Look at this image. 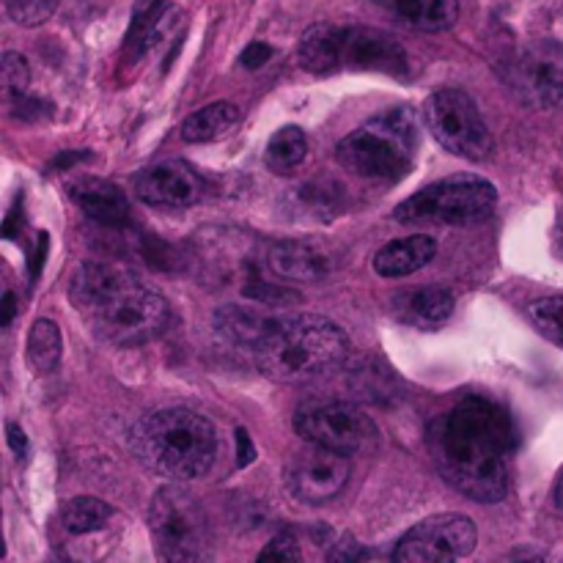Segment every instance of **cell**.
Returning a JSON list of instances; mask_svg holds the SVG:
<instances>
[{"mask_svg":"<svg viewBox=\"0 0 563 563\" xmlns=\"http://www.w3.org/2000/svg\"><path fill=\"white\" fill-rule=\"evenodd\" d=\"M245 295L251 297V300H262V302H273V306H286V302H297L300 300V295L297 291H289V289H275V286H267V284H253L247 286Z\"/></svg>","mask_w":563,"mask_h":563,"instance_id":"29","label":"cell"},{"mask_svg":"<svg viewBox=\"0 0 563 563\" xmlns=\"http://www.w3.org/2000/svg\"><path fill=\"white\" fill-rule=\"evenodd\" d=\"M135 196L148 207L185 209L203 198V179L181 159H165L135 176Z\"/></svg>","mask_w":563,"mask_h":563,"instance_id":"14","label":"cell"},{"mask_svg":"<svg viewBox=\"0 0 563 563\" xmlns=\"http://www.w3.org/2000/svg\"><path fill=\"white\" fill-rule=\"evenodd\" d=\"M553 498H555V506L563 511V471L559 473V478H555V487H553Z\"/></svg>","mask_w":563,"mask_h":563,"instance_id":"34","label":"cell"},{"mask_svg":"<svg viewBox=\"0 0 563 563\" xmlns=\"http://www.w3.org/2000/svg\"><path fill=\"white\" fill-rule=\"evenodd\" d=\"M498 203L493 181L473 174H456L427 185L394 209L399 223L473 225L487 220Z\"/></svg>","mask_w":563,"mask_h":563,"instance_id":"7","label":"cell"},{"mask_svg":"<svg viewBox=\"0 0 563 563\" xmlns=\"http://www.w3.org/2000/svg\"><path fill=\"white\" fill-rule=\"evenodd\" d=\"M267 269L280 280L291 284H317L330 273V256L313 242L280 240L267 247Z\"/></svg>","mask_w":563,"mask_h":563,"instance_id":"15","label":"cell"},{"mask_svg":"<svg viewBox=\"0 0 563 563\" xmlns=\"http://www.w3.org/2000/svg\"><path fill=\"white\" fill-rule=\"evenodd\" d=\"M253 460H256V449L251 443V434L245 429H236V462L240 467H247Z\"/></svg>","mask_w":563,"mask_h":563,"instance_id":"31","label":"cell"},{"mask_svg":"<svg viewBox=\"0 0 563 563\" xmlns=\"http://www.w3.org/2000/svg\"><path fill=\"white\" fill-rule=\"evenodd\" d=\"M511 82L522 102L539 110H553L563 104V44L533 42L520 49L511 66Z\"/></svg>","mask_w":563,"mask_h":563,"instance_id":"13","label":"cell"},{"mask_svg":"<svg viewBox=\"0 0 563 563\" xmlns=\"http://www.w3.org/2000/svg\"><path fill=\"white\" fill-rule=\"evenodd\" d=\"M350 476V456L322 449V445H311V449L302 451V454H297L289 462V467H286V487H289V493L300 504L322 506L344 493Z\"/></svg>","mask_w":563,"mask_h":563,"instance_id":"12","label":"cell"},{"mask_svg":"<svg viewBox=\"0 0 563 563\" xmlns=\"http://www.w3.org/2000/svg\"><path fill=\"white\" fill-rule=\"evenodd\" d=\"M240 119V110L234 108L231 102H212L207 108L196 110L185 119L181 124V137L187 143H209V141H218L220 135L231 130Z\"/></svg>","mask_w":563,"mask_h":563,"instance_id":"22","label":"cell"},{"mask_svg":"<svg viewBox=\"0 0 563 563\" xmlns=\"http://www.w3.org/2000/svg\"><path fill=\"white\" fill-rule=\"evenodd\" d=\"M297 64L311 75L335 71H383L405 77L407 49L390 33L366 25H313L297 44Z\"/></svg>","mask_w":563,"mask_h":563,"instance_id":"5","label":"cell"},{"mask_svg":"<svg viewBox=\"0 0 563 563\" xmlns=\"http://www.w3.org/2000/svg\"><path fill=\"white\" fill-rule=\"evenodd\" d=\"M5 440H9V445H11V451L16 454V460H22V456L27 454V438H25V432L16 427V423H5Z\"/></svg>","mask_w":563,"mask_h":563,"instance_id":"32","label":"cell"},{"mask_svg":"<svg viewBox=\"0 0 563 563\" xmlns=\"http://www.w3.org/2000/svg\"><path fill=\"white\" fill-rule=\"evenodd\" d=\"M58 3L60 0H5V11L16 25L36 27L55 14Z\"/></svg>","mask_w":563,"mask_h":563,"instance_id":"26","label":"cell"},{"mask_svg":"<svg viewBox=\"0 0 563 563\" xmlns=\"http://www.w3.org/2000/svg\"><path fill=\"white\" fill-rule=\"evenodd\" d=\"M478 533L471 517L434 515L412 526L396 544L394 561L401 563H449L467 559L476 550Z\"/></svg>","mask_w":563,"mask_h":563,"instance_id":"11","label":"cell"},{"mask_svg":"<svg viewBox=\"0 0 563 563\" xmlns=\"http://www.w3.org/2000/svg\"><path fill=\"white\" fill-rule=\"evenodd\" d=\"M115 520V509L99 498H71L60 511V526L71 537H93V533L108 531L110 522Z\"/></svg>","mask_w":563,"mask_h":563,"instance_id":"21","label":"cell"},{"mask_svg":"<svg viewBox=\"0 0 563 563\" xmlns=\"http://www.w3.org/2000/svg\"><path fill=\"white\" fill-rule=\"evenodd\" d=\"M69 297L104 344L141 346L168 328V300L124 264H80L71 275Z\"/></svg>","mask_w":563,"mask_h":563,"instance_id":"2","label":"cell"},{"mask_svg":"<svg viewBox=\"0 0 563 563\" xmlns=\"http://www.w3.org/2000/svg\"><path fill=\"white\" fill-rule=\"evenodd\" d=\"M308 157V135L295 124H286L269 137L267 148H264V163L273 174H289L302 159Z\"/></svg>","mask_w":563,"mask_h":563,"instance_id":"23","label":"cell"},{"mask_svg":"<svg viewBox=\"0 0 563 563\" xmlns=\"http://www.w3.org/2000/svg\"><path fill=\"white\" fill-rule=\"evenodd\" d=\"M374 3L394 14L396 20L427 33L449 31L460 20L456 0H374Z\"/></svg>","mask_w":563,"mask_h":563,"instance_id":"19","label":"cell"},{"mask_svg":"<svg viewBox=\"0 0 563 563\" xmlns=\"http://www.w3.org/2000/svg\"><path fill=\"white\" fill-rule=\"evenodd\" d=\"M434 465L456 493L500 504L509 493V456L517 449L511 416L484 396H467L429 427Z\"/></svg>","mask_w":563,"mask_h":563,"instance_id":"1","label":"cell"},{"mask_svg":"<svg viewBox=\"0 0 563 563\" xmlns=\"http://www.w3.org/2000/svg\"><path fill=\"white\" fill-rule=\"evenodd\" d=\"M69 198L88 214L91 220L104 225H121L130 220V201L119 185L99 176H86L69 185Z\"/></svg>","mask_w":563,"mask_h":563,"instance_id":"17","label":"cell"},{"mask_svg":"<svg viewBox=\"0 0 563 563\" xmlns=\"http://www.w3.org/2000/svg\"><path fill=\"white\" fill-rule=\"evenodd\" d=\"M258 372L275 383L302 385L335 372L350 355V339L330 319L317 313L278 317L256 350Z\"/></svg>","mask_w":563,"mask_h":563,"instance_id":"4","label":"cell"},{"mask_svg":"<svg viewBox=\"0 0 563 563\" xmlns=\"http://www.w3.org/2000/svg\"><path fill=\"white\" fill-rule=\"evenodd\" d=\"M295 432L308 445L339 451V454H363L377 445V427L372 418L346 401H317L297 410Z\"/></svg>","mask_w":563,"mask_h":563,"instance_id":"10","label":"cell"},{"mask_svg":"<svg viewBox=\"0 0 563 563\" xmlns=\"http://www.w3.org/2000/svg\"><path fill=\"white\" fill-rule=\"evenodd\" d=\"M394 313L410 328H440L454 313V295L445 286H410L394 295Z\"/></svg>","mask_w":563,"mask_h":563,"instance_id":"16","label":"cell"},{"mask_svg":"<svg viewBox=\"0 0 563 563\" xmlns=\"http://www.w3.org/2000/svg\"><path fill=\"white\" fill-rule=\"evenodd\" d=\"M423 124L445 152L471 163H482L493 154V132L471 93L460 88L434 91L423 102Z\"/></svg>","mask_w":563,"mask_h":563,"instance_id":"9","label":"cell"},{"mask_svg":"<svg viewBox=\"0 0 563 563\" xmlns=\"http://www.w3.org/2000/svg\"><path fill=\"white\" fill-rule=\"evenodd\" d=\"M278 317H269V313L253 311L245 306H223L214 311V328L223 339H229L231 344L251 346L256 350L258 341L267 335V330L273 328V322Z\"/></svg>","mask_w":563,"mask_h":563,"instance_id":"20","label":"cell"},{"mask_svg":"<svg viewBox=\"0 0 563 563\" xmlns=\"http://www.w3.org/2000/svg\"><path fill=\"white\" fill-rule=\"evenodd\" d=\"M418 154V113L399 104L352 130L335 148L341 168L363 179L396 181L412 168Z\"/></svg>","mask_w":563,"mask_h":563,"instance_id":"6","label":"cell"},{"mask_svg":"<svg viewBox=\"0 0 563 563\" xmlns=\"http://www.w3.org/2000/svg\"><path fill=\"white\" fill-rule=\"evenodd\" d=\"M269 58H273V47H269V44H262V42H253L251 47L242 53L240 64L245 66V69H258V66L267 64Z\"/></svg>","mask_w":563,"mask_h":563,"instance_id":"30","label":"cell"},{"mask_svg":"<svg viewBox=\"0 0 563 563\" xmlns=\"http://www.w3.org/2000/svg\"><path fill=\"white\" fill-rule=\"evenodd\" d=\"M130 445L146 471L176 484L207 476L220 454L214 423L179 407L143 416L132 427Z\"/></svg>","mask_w":563,"mask_h":563,"instance_id":"3","label":"cell"},{"mask_svg":"<svg viewBox=\"0 0 563 563\" xmlns=\"http://www.w3.org/2000/svg\"><path fill=\"white\" fill-rule=\"evenodd\" d=\"M64 355V339L53 319H36L27 333V363L36 368L38 374L55 372Z\"/></svg>","mask_w":563,"mask_h":563,"instance_id":"24","label":"cell"},{"mask_svg":"<svg viewBox=\"0 0 563 563\" xmlns=\"http://www.w3.org/2000/svg\"><path fill=\"white\" fill-rule=\"evenodd\" d=\"M3 93L9 102H16L20 97H25L27 82H31V66H27L25 55L20 53H5L3 55Z\"/></svg>","mask_w":563,"mask_h":563,"instance_id":"27","label":"cell"},{"mask_svg":"<svg viewBox=\"0 0 563 563\" xmlns=\"http://www.w3.org/2000/svg\"><path fill=\"white\" fill-rule=\"evenodd\" d=\"M154 548L163 561H207L212 555V528L203 506L181 487H163L148 509Z\"/></svg>","mask_w":563,"mask_h":563,"instance_id":"8","label":"cell"},{"mask_svg":"<svg viewBox=\"0 0 563 563\" xmlns=\"http://www.w3.org/2000/svg\"><path fill=\"white\" fill-rule=\"evenodd\" d=\"M533 328L553 344L563 346V297H539L528 306Z\"/></svg>","mask_w":563,"mask_h":563,"instance_id":"25","label":"cell"},{"mask_svg":"<svg viewBox=\"0 0 563 563\" xmlns=\"http://www.w3.org/2000/svg\"><path fill=\"white\" fill-rule=\"evenodd\" d=\"M434 256H438V242L427 234H416L379 247L374 253L372 267L383 278H405V275H412L427 267Z\"/></svg>","mask_w":563,"mask_h":563,"instance_id":"18","label":"cell"},{"mask_svg":"<svg viewBox=\"0 0 563 563\" xmlns=\"http://www.w3.org/2000/svg\"><path fill=\"white\" fill-rule=\"evenodd\" d=\"M302 553L297 548V539L291 533H280L267 548L258 553V561H300Z\"/></svg>","mask_w":563,"mask_h":563,"instance_id":"28","label":"cell"},{"mask_svg":"<svg viewBox=\"0 0 563 563\" xmlns=\"http://www.w3.org/2000/svg\"><path fill=\"white\" fill-rule=\"evenodd\" d=\"M11 317H14V295L5 291L3 297V324H11Z\"/></svg>","mask_w":563,"mask_h":563,"instance_id":"33","label":"cell"}]
</instances>
